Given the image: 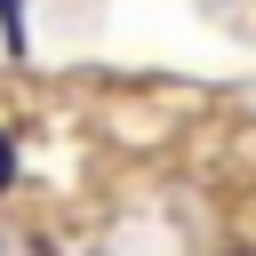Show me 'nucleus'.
<instances>
[{
  "mask_svg": "<svg viewBox=\"0 0 256 256\" xmlns=\"http://www.w3.org/2000/svg\"><path fill=\"white\" fill-rule=\"evenodd\" d=\"M0 24H8V48L24 56V0H0Z\"/></svg>",
  "mask_w": 256,
  "mask_h": 256,
  "instance_id": "obj_1",
  "label": "nucleus"
},
{
  "mask_svg": "<svg viewBox=\"0 0 256 256\" xmlns=\"http://www.w3.org/2000/svg\"><path fill=\"white\" fill-rule=\"evenodd\" d=\"M16 184V144H8V128H0V192Z\"/></svg>",
  "mask_w": 256,
  "mask_h": 256,
  "instance_id": "obj_2",
  "label": "nucleus"
}]
</instances>
